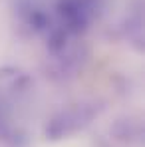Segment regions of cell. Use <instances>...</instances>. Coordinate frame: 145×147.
<instances>
[{"label": "cell", "instance_id": "6da1fadb", "mask_svg": "<svg viewBox=\"0 0 145 147\" xmlns=\"http://www.w3.org/2000/svg\"><path fill=\"white\" fill-rule=\"evenodd\" d=\"M66 40H68V30L66 28H56L48 36V48L52 52H60L66 46Z\"/></svg>", "mask_w": 145, "mask_h": 147}, {"label": "cell", "instance_id": "7a4b0ae2", "mask_svg": "<svg viewBox=\"0 0 145 147\" xmlns=\"http://www.w3.org/2000/svg\"><path fill=\"white\" fill-rule=\"evenodd\" d=\"M30 24H32L34 30H46V28H50V18L44 12L36 10V12L30 14Z\"/></svg>", "mask_w": 145, "mask_h": 147}]
</instances>
